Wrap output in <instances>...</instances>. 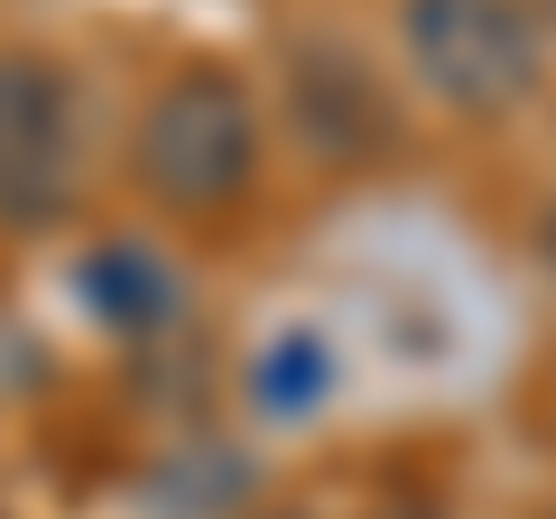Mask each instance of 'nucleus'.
Here are the masks:
<instances>
[{
    "instance_id": "nucleus-1",
    "label": "nucleus",
    "mask_w": 556,
    "mask_h": 519,
    "mask_svg": "<svg viewBox=\"0 0 556 519\" xmlns=\"http://www.w3.org/2000/svg\"><path fill=\"white\" fill-rule=\"evenodd\" d=\"M130 177L167 204V214H223V204L251 195L260 177V121L251 93L214 65H186L149 112H139V149Z\"/></svg>"
},
{
    "instance_id": "nucleus-2",
    "label": "nucleus",
    "mask_w": 556,
    "mask_h": 519,
    "mask_svg": "<svg viewBox=\"0 0 556 519\" xmlns=\"http://www.w3.org/2000/svg\"><path fill=\"white\" fill-rule=\"evenodd\" d=\"M408 65L455 112H501L538 84V38L510 0H408Z\"/></svg>"
},
{
    "instance_id": "nucleus-3",
    "label": "nucleus",
    "mask_w": 556,
    "mask_h": 519,
    "mask_svg": "<svg viewBox=\"0 0 556 519\" xmlns=\"http://www.w3.org/2000/svg\"><path fill=\"white\" fill-rule=\"evenodd\" d=\"M75 195V102L47 56H0V223H38L65 214Z\"/></svg>"
},
{
    "instance_id": "nucleus-4",
    "label": "nucleus",
    "mask_w": 556,
    "mask_h": 519,
    "mask_svg": "<svg viewBox=\"0 0 556 519\" xmlns=\"http://www.w3.org/2000/svg\"><path fill=\"white\" fill-rule=\"evenodd\" d=\"M84 279H93V306L112 325H149V316H159V269H149L139 251H102Z\"/></svg>"
}]
</instances>
